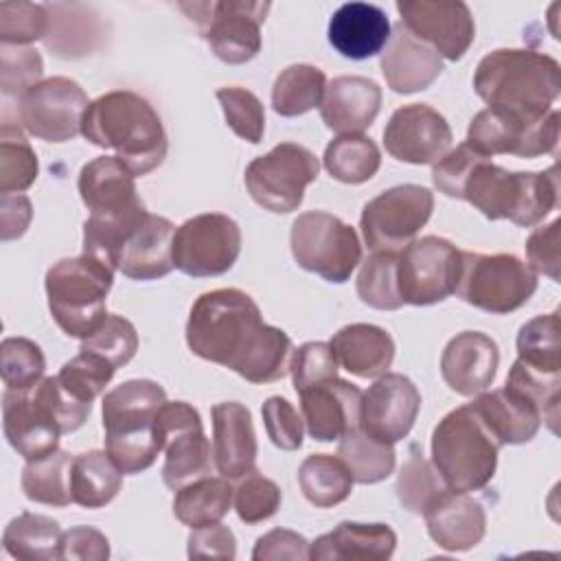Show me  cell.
<instances>
[{
    "label": "cell",
    "mask_w": 561,
    "mask_h": 561,
    "mask_svg": "<svg viewBox=\"0 0 561 561\" xmlns=\"http://www.w3.org/2000/svg\"><path fill=\"white\" fill-rule=\"evenodd\" d=\"M397 548V535L388 524L340 522L331 533L309 543L313 561H383Z\"/></svg>",
    "instance_id": "31"
},
{
    "label": "cell",
    "mask_w": 561,
    "mask_h": 561,
    "mask_svg": "<svg viewBox=\"0 0 561 561\" xmlns=\"http://www.w3.org/2000/svg\"><path fill=\"white\" fill-rule=\"evenodd\" d=\"M300 410L313 440H340L346 432L359 427L362 390L335 377L300 392Z\"/></svg>",
    "instance_id": "21"
},
{
    "label": "cell",
    "mask_w": 561,
    "mask_h": 561,
    "mask_svg": "<svg viewBox=\"0 0 561 561\" xmlns=\"http://www.w3.org/2000/svg\"><path fill=\"white\" fill-rule=\"evenodd\" d=\"M471 408L500 445H522L533 440L543 421L539 408L511 386L476 394Z\"/></svg>",
    "instance_id": "30"
},
{
    "label": "cell",
    "mask_w": 561,
    "mask_h": 561,
    "mask_svg": "<svg viewBox=\"0 0 561 561\" xmlns=\"http://www.w3.org/2000/svg\"><path fill=\"white\" fill-rule=\"evenodd\" d=\"M33 217L31 199L22 193L0 195V234L2 241L18 239L26 232Z\"/></svg>",
    "instance_id": "63"
},
{
    "label": "cell",
    "mask_w": 561,
    "mask_h": 561,
    "mask_svg": "<svg viewBox=\"0 0 561 561\" xmlns=\"http://www.w3.org/2000/svg\"><path fill=\"white\" fill-rule=\"evenodd\" d=\"M451 145V127L443 114L425 103H412L394 110L386 129V151L408 164H434Z\"/></svg>",
    "instance_id": "20"
},
{
    "label": "cell",
    "mask_w": 561,
    "mask_h": 561,
    "mask_svg": "<svg viewBox=\"0 0 561 561\" xmlns=\"http://www.w3.org/2000/svg\"><path fill=\"white\" fill-rule=\"evenodd\" d=\"M213 462L228 480H241L254 471L256 434L250 410L239 401H224L213 405Z\"/></svg>",
    "instance_id": "24"
},
{
    "label": "cell",
    "mask_w": 561,
    "mask_h": 561,
    "mask_svg": "<svg viewBox=\"0 0 561 561\" xmlns=\"http://www.w3.org/2000/svg\"><path fill=\"white\" fill-rule=\"evenodd\" d=\"M473 90L495 107L550 110L561 92V66L539 50L497 48L480 59Z\"/></svg>",
    "instance_id": "4"
},
{
    "label": "cell",
    "mask_w": 561,
    "mask_h": 561,
    "mask_svg": "<svg viewBox=\"0 0 561 561\" xmlns=\"http://www.w3.org/2000/svg\"><path fill=\"white\" fill-rule=\"evenodd\" d=\"M497 364V344L486 333L462 331L447 342L440 355V375L454 392L476 397L493 383Z\"/></svg>",
    "instance_id": "22"
},
{
    "label": "cell",
    "mask_w": 561,
    "mask_h": 561,
    "mask_svg": "<svg viewBox=\"0 0 561 561\" xmlns=\"http://www.w3.org/2000/svg\"><path fill=\"white\" fill-rule=\"evenodd\" d=\"M280 506V489L274 480L265 478L256 469L245 473L234 489V511L241 522L259 524L270 519Z\"/></svg>",
    "instance_id": "53"
},
{
    "label": "cell",
    "mask_w": 561,
    "mask_h": 561,
    "mask_svg": "<svg viewBox=\"0 0 561 561\" xmlns=\"http://www.w3.org/2000/svg\"><path fill=\"white\" fill-rule=\"evenodd\" d=\"M33 394L46 408V412L53 416V421L57 423L61 434L79 430L85 423V419H88V414L92 410V403H85V401L72 397L61 386L57 375L55 377H44L33 388Z\"/></svg>",
    "instance_id": "55"
},
{
    "label": "cell",
    "mask_w": 561,
    "mask_h": 561,
    "mask_svg": "<svg viewBox=\"0 0 561 561\" xmlns=\"http://www.w3.org/2000/svg\"><path fill=\"white\" fill-rule=\"evenodd\" d=\"M46 359L28 337H4L0 344V373L7 390H33L44 379Z\"/></svg>",
    "instance_id": "47"
},
{
    "label": "cell",
    "mask_w": 561,
    "mask_h": 561,
    "mask_svg": "<svg viewBox=\"0 0 561 561\" xmlns=\"http://www.w3.org/2000/svg\"><path fill=\"white\" fill-rule=\"evenodd\" d=\"M559 228H561V219H554L548 226H541V228L533 230L528 241H526L528 267L535 274H543V276L557 280V283L561 278Z\"/></svg>",
    "instance_id": "59"
},
{
    "label": "cell",
    "mask_w": 561,
    "mask_h": 561,
    "mask_svg": "<svg viewBox=\"0 0 561 561\" xmlns=\"http://www.w3.org/2000/svg\"><path fill=\"white\" fill-rule=\"evenodd\" d=\"M81 134L92 145L116 151V158L134 175H147L158 169L169 147L158 112L131 90H112L90 101Z\"/></svg>",
    "instance_id": "2"
},
{
    "label": "cell",
    "mask_w": 561,
    "mask_h": 561,
    "mask_svg": "<svg viewBox=\"0 0 561 561\" xmlns=\"http://www.w3.org/2000/svg\"><path fill=\"white\" fill-rule=\"evenodd\" d=\"M430 537L447 552L478 546L486 533V513L469 493L445 489L423 511Z\"/></svg>",
    "instance_id": "23"
},
{
    "label": "cell",
    "mask_w": 561,
    "mask_h": 561,
    "mask_svg": "<svg viewBox=\"0 0 561 561\" xmlns=\"http://www.w3.org/2000/svg\"><path fill=\"white\" fill-rule=\"evenodd\" d=\"M145 217V204L116 215H90L83 224V254L116 270V259L125 239Z\"/></svg>",
    "instance_id": "42"
},
{
    "label": "cell",
    "mask_w": 561,
    "mask_h": 561,
    "mask_svg": "<svg viewBox=\"0 0 561 561\" xmlns=\"http://www.w3.org/2000/svg\"><path fill=\"white\" fill-rule=\"evenodd\" d=\"M337 456L348 467L353 482L375 484L392 473L397 454L392 443L377 440L362 427H355L340 438Z\"/></svg>",
    "instance_id": "40"
},
{
    "label": "cell",
    "mask_w": 561,
    "mask_h": 561,
    "mask_svg": "<svg viewBox=\"0 0 561 561\" xmlns=\"http://www.w3.org/2000/svg\"><path fill=\"white\" fill-rule=\"evenodd\" d=\"M399 252H373L359 267L357 296L364 305L381 311L403 307L397 283Z\"/></svg>",
    "instance_id": "44"
},
{
    "label": "cell",
    "mask_w": 561,
    "mask_h": 561,
    "mask_svg": "<svg viewBox=\"0 0 561 561\" xmlns=\"http://www.w3.org/2000/svg\"><path fill=\"white\" fill-rule=\"evenodd\" d=\"M134 178L136 175L123 160L101 156L81 169L77 186L90 215H116L142 204Z\"/></svg>",
    "instance_id": "32"
},
{
    "label": "cell",
    "mask_w": 561,
    "mask_h": 561,
    "mask_svg": "<svg viewBox=\"0 0 561 561\" xmlns=\"http://www.w3.org/2000/svg\"><path fill=\"white\" fill-rule=\"evenodd\" d=\"M2 430L9 445L26 460L57 449L59 427L33 390H7L2 397Z\"/></svg>",
    "instance_id": "25"
},
{
    "label": "cell",
    "mask_w": 561,
    "mask_h": 561,
    "mask_svg": "<svg viewBox=\"0 0 561 561\" xmlns=\"http://www.w3.org/2000/svg\"><path fill=\"white\" fill-rule=\"evenodd\" d=\"M90 101L83 88L68 77H50L18 99L22 127L46 142H66L81 131Z\"/></svg>",
    "instance_id": "17"
},
{
    "label": "cell",
    "mask_w": 561,
    "mask_h": 561,
    "mask_svg": "<svg viewBox=\"0 0 561 561\" xmlns=\"http://www.w3.org/2000/svg\"><path fill=\"white\" fill-rule=\"evenodd\" d=\"M39 164L20 127L4 123L0 129V193H22L37 178Z\"/></svg>",
    "instance_id": "46"
},
{
    "label": "cell",
    "mask_w": 561,
    "mask_h": 561,
    "mask_svg": "<svg viewBox=\"0 0 561 561\" xmlns=\"http://www.w3.org/2000/svg\"><path fill=\"white\" fill-rule=\"evenodd\" d=\"M302 495L318 508L344 502L353 491V476L340 456L311 454L298 469Z\"/></svg>",
    "instance_id": "38"
},
{
    "label": "cell",
    "mask_w": 561,
    "mask_h": 561,
    "mask_svg": "<svg viewBox=\"0 0 561 561\" xmlns=\"http://www.w3.org/2000/svg\"><path fill=\"white\" fill-rule=\"evenodd\" d=\"M381 72L392 92L412 94L430 88L440 77L443 57L399 22L381 53Z\"/></svg>",
    "instance_id": "26"
},
{
    "label": "cell",
    "mask_w": 561,
    "mask_h": 561,
    "mask_svg": "<svg viewBox=\"0 0 561 561\" xmlns=\"http://www.w3.org/2000/svg\"><path fill=\"white\" fill-rule=\"evenodd\" d=\"M392 26L386 11L368 2H346L329 20V44L346 59H368L379 55Z\"/></svg>",
    "instance_id": "29"
},
{
    "label": "cell",
    "mask_w": 561,
    "mask_h": 561,
    "mask_svg": "<svg viewBox=\"0 0 561 561\" xmlns=\"http://www.w3.org/2000/svg\"><path fill=\"white\" fill-rule=\"evenodd\" d=\"M79 351L94 353L105 362H110L114 368H121L138 351L136 327L123 316H107L92 335L81 340Z\"/></svg>",
    "instance_id": "50"
},
{
    "label": "cell",
    "mask_w": 561,
    "mask_h": 561,
    "mask_svg": "<svg viewBox=\"0 0 561 561\" xmlns=\"http://www.w3.org/2000/svg\"><path fill=\"white\" fill-rule=\"evenodd\" d=\"M335 362L355 377L373 379L388 373L394 359V340L381 327L355 322L342 327L329 342Z\"/></svg>",
    "instance_id": "33"
},
{
    "label": "cell",
    "mask_w": 561,
    "mask_h": 561,
    "mask_svg": "<svg viewBox=\"0 0 561 561\" xmlns=\"http://www.w3.org/2000/svg\"><path fill=\"white\" fill-rule=\"evenodd\" d=\"M517 359L526 366L561 375V342H559V311L528 320L517 333Z\"/></svg>",
    "instance_id": "43"
},
{
    "label": "cell",
    "mask_w": 561,
    "mask_h": 561,
    "mask_svg": "<svg viewBox=\"0 0 561 561\" xmlns=\"http://www.w3.org/2000/svg\"><path fill=\"white\" fill-rule=\"evenodd\" d=\"M320 173L313 151L296 142H280L245 169L250 197L270 213H291L302 204L305 188Z\"/></svg>",
    "instance_id": "11"
},
{
    "label": "cell",
    "mask_w": 561,
    "mask_h": 561,
    "mask_svg": "<svg viewBox=\"0 0 561 561\" xmlns=\"http://www.w3.org/2000/svg\"><path fill=\"white\" fill-rule=\"evenodd\" d=\"M202 28L217 59L239 66L254 59L261 50V24L270 11V2L221 0L180 4Z\"/></svg>",
    "instance_id": "12"
},
{
    "label": "cell",
    "mask_w": 561,
    "mask_h": 561,
    "mask_svg": "<svg viewBox=\"0 0 561 561\" xmlns=\"http://www.w3.org/2000/svg\"><path fill=\"white\" fill-rule=\"evenodd\" d=\"M484 160H489V158L478 153L469 142H460L456 149L447 151L438 162H434L432 182L443 195L462 199L465 184H467L469 175Z\"/></svg>",
    "instance_id": "57"
},
{
    "label": "cell",
    "mask_w": 561,
    "mask_h": 561,
    "mask_svg": "<svg viewBox=\"0 0 561 561\" xmlns=\"http://www.w3.org/2000/svg\"><path fill=\"white\" fill-rule=\"evenodd\" d=\"M50 28L48 9L33 2L0 4V42L7 46H26L35 39H46Z\"/></svg>",
    "instance_id": "52"
},
{
    "label": "cell",
    "mask_w": 561,
    "mask_h": 561,
    "mask_svg": "<svg viewBox=\"0 0 561 561\" xmlns=\"http://www.w3.org/2000/svg\"><path fill=\"white\" fill-rule=\"evenodd\" d=\"M506 386L519 390L528 397L541 412V419L548 423L552 432H557L559 423V401H561V375H548L526 366L522 359H515Z\"/></svg>",
    "instance_id": "48"
},
{
    "label": "cell",
    "mask_w": 561,
    "mask_h": 561,
    "mask_svg": "<svg viewBox=\"0 0 561 561\" xmlns=\"http://www.w3.org/2000/svg\"><path fill=\"white\" fill-rule=\"evenodd\" d=\"M401 24L440 57L458 61L476 37V22L460 0H399Z\"/></svg>",
    "instance_id": "18"
},
{
    "label": "cell",
    "mask_w": 561,
    "mask_h": 561,
    "mask_svg": "<svg viewBox=\"0 0 561 561\" xmlns=\"http://www.w3.org/2000/svg\"><path fill=\"white\" fill-rule=\"evenodd\" d=\"M241 252L237 221L221 213H202L186 219L173 237V265L195 278L226 274Z\"/></svg>",
    "instance_id": "15"
},
{
    "label": "cell",
    "mask_w": 561,
    "mask_h": 561,
    "mask_svg": "<svg viewBox=\"0 0 561 561\" xmlns=\"http://www.w3.org/2000/svg\"><path fill=\"white\" fill-rule=\"evenodd\" d=\"M462 199L486 219H508L530 228L550 215L559 202L557 167L548 171H506L484 160L469 175Z\"/></svg>",
    "instance_id": "5"
},
{
    "label": "cell",
    "mask_w": 561,
    "mask_h": 561,
    "mask_svg": "<svg viewBox=\"0 0 561 561\" xmlns=\"http://www.w3.org/2000/svg\"><path fill=\"white\" fill-rule=\"evenodd\" d=\"M61 528L53 517L22 513L4 528L2 543L13 559L53 561L61 559Z\"/></svg>",
    "instance_id": "35"
},
{
    "label": "cell",
    "mask_w": 561,
    "mask_h": 561,
    "mask_svg": "<svg viewBox=\"0 0 561 561\" xmlns=\"http://www.w3.org/2000/svg\"><path fill=\"white\" fill-rule=\"evenodd\" d=\"M116 368L103 357L88 351H79V355H75L70 362L61 366L57 379L72 397L92 403L110 383Z\"/></svg>",
    "instance_id": "51"
},
{
    "label": "cell",
    "mask_w": 561,
    "mask_h": 561,
    "mask_svg": "<svg viewBox=\"0 0 561 561\" xmlns=\"http://www.w3.org/2000/svg\"><path fill=\"white\" fill-rule=\"evenodd\" d=\"M44 72L42 57L31 46H0V88L2 92L18 94V99L39 83Z\"/></svg>",
    "instance_id": "56"
},
{
    "label": "cell",
    "mask_w": 561,
    "mask_h": 561,
    "mask_svg": "<svg viewBox=\"0 0 561 561\" xmlns=\"http://www.w3.org/2000/svg\"><path fill=\"white\" fill-rule=\"evenodd\" d=\"M72 456L55 449L37 460H26L22 469V491L31 502L48 506H68L72 502L70 473Z\"/></svg>",
    "instance_id": "37"
},
{
    "label": "cell",
    "mask_w": 561,
    "mask_h": 561,
    "mask_svg": "<svg viewBox=\"0 0 561 561\" xmlns=\"http://www.w3.org/2000/svg\"><path fill=\"white\" fill-rule=\"evenodd\" d=\"M421 410V392L401 373H383L362 392L359 427L377 440H403Z\"/></svg>",
    "instance_id": "19"
},
{
    "label": "cell",
    "mask_w": 561,
    "mask_h": 561,
    "mask_svg": "<svg viewBox=\"0 0 561 561\" xmlns=\"http://www.w3.org/2000/svg\"><path fill=\"white\" fill-rule=\"evenodd\" d=\"M237 541L228 526L221 522L193 528L188 535V557L191 559H234Z\"/></svg>",
    "instance_id": "61"
},
{
    "label": "cell",
    "mask_w": 561,
    "mask_h": 561,
    "mask_svg": "<svg viewBox=\"0 0 561 561\" xmlns=\"http://www.w3.org/2000/svg\"><path fill=\"white\" fill-rule=\"evenodd\" d=\"M559 121L561 114L554 107L522 110L489 105L471 118L465 142L486 158L495 153L537 158L557 149Z\"/></svg>",
    "instance_id": "8"
},
{
    "label": "cell",
    "mask_w": 561,
    "mask_h": 561,
    "mask_svg": "<svg viewBox=\"0 0 561 561\" xmlns=\"http://www.w3.org/2000/svg\"><path fill=\"white\" fill-rule=\"evenodd\" d=\"M327 77L318 66L294 64L280 70L272 85V107L280 116H300L320 105Z\"/></svg>",
    "instance_id": "41"
},
{
    "label": "cell",
    "mask_w": 561,
    "mask_h": 561,
    "mask_svg": "<svg viewBox=\"0 0 561 561\" xmlns=\"http://www.w3.org/2000/svg\"><path fill=\"white\" fill-rule=\"evenodd\" d=\"M434 210V195L419 184L392 186L373 197L359 217L366 245L373 252H399L427 224Z\"/></svg>",
    "instance_id": "13"
},
{
    "label": "cell",
    "mask_w": 561,
    "mask_h": 561,
    "mask_svg": "<svg viewBox=\"0 0 561 561\" xmlns=\"http://www.w3.org/2000/svg\"><path fill=\"white\" fill-rule=\"evenodd\" d=\"M110 557L107 537L90 526H75L61 535V559L105 561Z\"/></svg>",
    "instance_id": "62"
},
{
    "label": "cell",
    "mask_w": 561,
    "mask_h": 561,
    "mask_svg": "<svg viewBox=\"0 0 561 561\" xmlns=\"http://www.w3.org/2000/svg\"><path fill=\"white\" fill-rule=\"evenodd\" d=\"M379 107L381 88L373 79L344 75L327 83L320 101V116L322 123L340 136L362 134L373 125Z\"/></svg>",
    "instance_id": "27"
},
{
    "label": "cell",
    "mask_w": 561,
    "mask_h": 561,
    "mask_svg": "<svg viewBox=\"0 0 561 561\" xmlns=\"http://www.w3.org/2000/svg\"><path fill=\"white\" fill-rule=\"evenodd\" d=\"M167 392L151 379H129L103 397L105 451L123 473L149 469L164 449L158 412Z\"/></svg>",
    "instance_id": "3"
},
{
    "label": "cell",
    "mask_w": 561,
    "mask_h": 561,
    "mask_svg": "<svg viewBox=\"0 0 561 561\" xmlns=\"http://www.w3.org/2000/svg\"><path fill=\"white\" fill-rule=\"evenodd\" d=\"M112 280L114 270L88 254L57 261L46 272L48 309L57 327L79 340L92 335L107 318L105 300Z\"/></svg>",
    "instance_id": "7"
},
{
    "label": "cell",
    "mask_w": 561,
    "mask_h": 561,
    "mask_svg": "<svg viewBox=\"0 0 561 561\" xmlns=\"http://www.w3.org/2000/svg\"><path fill=\"white\" fill-rule=\"evenodd\" d=\"M445 482L443 478L438 476L436 467H432L421 447L416 443H412L408 447V456L399 469V476H397V497L399 502L410 511V513H416L421 515L425 511V506L440 493L445 491Z\"/></svg>",
    "instance_id": "45"
},
{
    "label": "cell",
    "mask_w": 561,
    "mask_h": 561,
    "mask_svg": "<svg viewBox=\"0 0 561 561\" xmlns=\"http://www.w3.org/2000/svg\"><path fill=\"white\" fill-rule=\"evenodd\" d=\"M254 561H307L309 559V541L285 528H274L256 539L252 550Z\"/></svg>",
    "instance_id": "60"
},
{
    "label": "cell",
    "mask_w": 561,
    "mask_h": 561,
    "mask_svg": "<svg viewBox=\"0 0 561 561\" xmlns=\"http://www.w3.org/2000/svg\"><path fill=\"white\" fill-rule=\"evenodd\" d=\"M217 101L224 110L228 127L239 138L259 145L265 131V110L259 96L245 88L228 85L217 90Z\"/></svg>",
    "instance_id": "49"
},
{
    "label": "cell",
    "mask_w": 561,
    "mask_h": 561,
    "mask_svg": "<svg viewBox=\"0 0 561 561\" xmlns=\"http://www.w3.org/2000/svg\"><path fill=\"white\" fill-rule=\"evenodd\" d=\"M537 289V274L515 254H460L456 296L489 313H511Z\"/></svg>",
    "instance_id": "9"
},
{
    "label": "cell",
    "mask_w": 561,
    "mask_h": 561,
    "mask_svg": "<svg viewBox=\"0 0 561 561\" xmlns=\"http://www.w3.org/2000/svg\"><path fill=\"white\" fill-rule=\"evenodd\" d=\"M263 423L270 440L285 451H296L302 445V419L285 397H270L263 408Z\"/></svg>",
    "instance_id": "58"
},
{
    "label": "cell",
    "mask_w": 561,
    "mask_h": 561,
    "mask_svg": "<svg viewBox=\"0 0 561 561\" xmlns=\"http://www.w3.org/2000/svg\"><path fill=\"white\" fill-rule=\"evenodd\" d=\"M289 245L296 263L329 283H344L362 261L353 226L327 210H307L291 224Z\"/></svg>",
    "instance_id": "10"
},
{
    "label": "cell",
    "mask_w": 561,
    "mask_h": 561,
    "mask_svg": "<svg viewBox=\"0 0 561 561\" xmlns=\"http://www.w3.org/2000/svg\"><path fill=\"white\" fill-rule=\"evenodd\" d=\"M324 169L344 184L368 182L381 167V151L368 136L344 134L324 149Z\"/></svg>",
    "instance_id": "39"
},
{
    "label": "cell",
    "mask_w": 561,
    "mask_h": 561,
    "mask_svg": "<svg viewBox=\"0 0 561 561\" xmlns=\"http://www.w3.org/2000/svg\"><path fill=\"white\" fill-rule=\"evenodd\" d=\"M175 226L160 215L147 217L125 239L116 270L131 280H153L167 276L173 265Z\"/></svg>",
    "instance_id": "28"
},
{
    "label": "cell",
    "mask_w": 561,
    "mask_h": 561,
    "mask_svg": "<svg viewBox=\"0 0 561 561\" xmlns=\"http://www.w3.org/2000/svg\"><path fill=\"white\" fill-rule=\"evenodd\" d=\"M500 447L471 403L460 405L447 412L432 432V465L447 489L480 491L495 476Z\"/></svg>",
    "instance_id": "6"
},
{
    "label": "cell",
    "mask_w": 561,
    "mask_h": 561,
    "mask_svg": "<svg viewBox=\"0 0 561 561\" xmlns=\"http://www.w3.org/2000/svg\"><path fill=\"white\" fill-rule=\"evenodd\" d=\"M460 254L451 241L427 234L410 241L399 254L397 283L403 305H436L456 291Z\"/></svg>",
    "instance_id": "14"
},
{
    "label": "cell",
    "mask_w": 561,
    "mask_h": 561,
    "mask_svg": "<svg viewBox=\"0 0 561 561\" xmlns=\"http://www.w3.org/2000/svg\"><path fill=\"white\" fill-rule=\"evenodd\" d=\"M164 438L162 480L171 491L213 471V447L204 434L199 412L184 401H164L158 412Z\"/></svg>",
    "instance_id": "16"
},
{
    "label": "cell",
    "mask_w": 561,
    "mask_h": 561,
    "mask_svg": "<svg viewBox=\"0 0 561 561\" xmlns=\"http://www.w3.org/2000/svg\"><path fill=\"white\" fill-rule=\"evenodd\" d=\"M289 373L296 392H305L318 383L337 377V362L327 342H305L291 353Z\"/></svg>",
    "instance_id": "54"
},
{
    "label": "cell",
    "mask_w": 561,
    "mask_h": 561,
    "mask_svg": "<svg viewBox=\"0 0 561 561\" xmlns=\"http://www.w3.org/2000/svg\"><path fill=\"white\" fill-rule=\"evenodd\" d=\"M123 486V471L107 451L92 449L75 456L70 473L72 502L83 508L110 504Z\"/></svg>",
    "instance_id": "34"
},
{
    "label": "cell",
    "mask_w": 561,
    "mask_h": 561,
    "mask_svg": "<svg viewBox=\"0 0 561 561\" xmlns=\"http://www.w3.org/2000/svg\"><path fill=\"white\" fill-rule=\"evenodd\" d=\"M186 344L197 357L226 366L250 383H272L289 373V335L265 324L252 296L234 287L206 291L193 302Z\"/></svg>",
    "instance_id": "1"
},
{
    "label": "cell",
    "mask_w": 561,
    "mask_h": 561,
    "mask_svg": "<svg viewBox=\"0 0 561 561\" xmlns=\"http://www.w3.org/2000/svg\"><path fill=\"white\" fill-rule=\"evenodd\" d=\"M230 504H232L230 480L224 476L221 478L204 476L175 491L173 513L184 526L199 528V526L221 522V517L230 511Z\"/></svg>",
    "instance_id": "36"
}]
</instances>
